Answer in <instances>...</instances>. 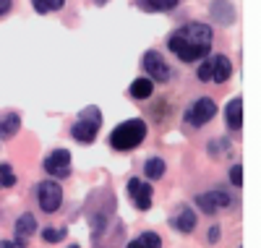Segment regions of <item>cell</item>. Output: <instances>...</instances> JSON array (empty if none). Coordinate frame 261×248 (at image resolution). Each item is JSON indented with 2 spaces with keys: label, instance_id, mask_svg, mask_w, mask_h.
I'll list each match as a JSON object with an SVG mask.
<instances>
[{
  "label": "cell",
  "instance_id": "6da1fadb",
  "mask_svg": "<svg viewBox=\"0 0 261 248\" xmlns=\"http://www.w3.org/2000/svg\"><path fill=\"white\" fill-rule=\"evenodd\" d=\"M212 37L214 32L209 24H186L170 34L167 47L183 63H199L212 53Z\"/></svg>",
  "mask_w": 261,
  "mask_h": 248
},
{
  "label": "cell",
  "instance_id": "7a4b0ae2",
  "mask_svg": "<svg viewBox=\"0 0 261 248\" xmlns=\"http://www.w3.org/2000/svg\"><path fill=\"white\" fill-rule=\"evenodd\" d=\"M113 214H115V193L110 188L94 191L89 196V201H86V219H89V228H92L94 238L107 230Z\"/></svg>",
  "mask_w": 261,
  "mask_h": 248
},
{
  "label": "cell",
  "instance_id": "3957f363",
  "mask_svg": "<svg viewBox=\"0 0 261 248\" xmlns=\"http://www.w3.org/2000/svg\"><path fill=\"white\" fill-rule=\"evenodd\" d=\"M146 123L141 118H134V120H125L120 126H115V131L110 133V139H107V144H110L115 152H134L141 146V141L146 139Z\"/></svg>",
  "mask_w": 261,
  "mask_h": 248
},
{
  "label": "cell",
  "instance_id": "277c9868",
  "mask_svg": "<svg viewBox=\"0 0 261 248\" xmlns=\"http://www.w3.org/2000/svg\"><path fill=\"white\" fill-rule=\"evenodd\" d=\"M99 126H102V112L97 105H89L79 112V120L71 126V136L81 144H92L99 133Z\"/></svg>",
  "mask_w": 261,
  "mask_h": 248
},
{
  "label": "cell",
  "instance_id": "5b68a950",
  "mask_svg": "<svg viewBox=\"0 0 261 248\" xmlns=\"http://www.w3.org/2000/svg\"><path fill=\"white\" fill-rule=\"evenodd\" d=\"M201 81H214V84H225L232 76V63L227 55H206L204 63L196 71Z\"/></svg>",
  "mask_w": 261,
  "mask_h": 248
},
{
  "label": "cell",
  "instance_id": "8992f818",
  "mask_svg": "<svg viewBox=\"0 0 261 248\" xmlns=\"http://www.w3.org/2000/svg\"><path fill=\"white\" fill-rule=\"evenodd\" d=\"M37 201H39V209L45 214H55L63 204V188L58 180H42L37 186Z\"/></svg>",
  "mask_w": 261,
  "mask_h": 248
},
{
  "label": "cell",
  "instance_id": "52a82bcc",
  "mask_svg": "<svg viewBox=\"0 0 261 248\" xmlns=\"http://www.w3.org/2000/svg\"><path fill=\"white\" fill-rule=\"evenodd\" d=\"M214 115H217V105H214V100H212V97H201V100H196V102L186 110L183 120H186V126L201 128V126H206Z\"/></svg>",
  "mask_w": 261,
  "mask_h": 248
},
{
  "label": "cell",
  "instance_id": "ba28073f",
  "mask_svg": "<svg viewBox=\"0 0 261 248\" xmlns=\"http://www.w3.org/2000/svg\"><path fill=\"white\" fill-rule=\"evenodd\" d=\"M141 68L146 71V76L151 79V81H160V84H165V81H170V65L165 63V58L157 53V50H146L144 53V58H141Z\"/></svg>",
  "mask_w": 261,
  "mask_h": 248
},
{
  "label": "cell",
  "instance_id": "9c48e42d",
  "mask_svg": "<svg viewBox=\"0 0 261 248\" xmlns=\"http://www.w3.org/2000/svg\"><path fill=\"white\" fill-rule=\"evenodd\" d=\"M45 172L53 175L55 180H63V178H68L71 175V152L68 149H55L45 157Z\"/></svg>",
  "mask_w": 261,
  "mask_h": 248
},
{
  "label": "cell",
  "instance_id": "30bf717a",
  "mask_svg": "<svg viewBox=\"0 0 261 248\" xmlns=\"http://www.w3.org/2000/svg\"><path fill=\"white\" fill-rule=\"evenodd\" d=\"M193 201H196V207H199L204 214H214V212L230 207L232 199H230V193L222 191V188H212V191H206V193H199Z\"/></svg>",
  "mask_w": 261,
  "mask_h": 248
},
{
  "label": "cell",
  "instance_id": "8fae6325",
  "mask_svg": "<svg viewBox=\"0 0 261 248\" xmlns=\"http://www.w3.org/2000/svg\"><path fill=\"white\" fill-rule=\"evenodd\" d=\"M125 188H128V196H130V201L136 204L139 212H146V209L151 207V193H154L151 183H144V180H139V178H130Z\"/></svg>",
  "mask_w": 261,
  "mask_h": 248
},
{
  "label": "cell",
  "instance_id": "7c38bea8",
  "mask_svg": "<svg viewBox=\"0 0 261 248\" xmlns=\"http://www.w3.org/2000/svg\"><path fill=\"white\" fill-rule=\"evenodd\" d=\"M209 13H212V18H214L220 27H230V24H235V8H232L230 0H212Z\"/></svg>",
  "mask_w": 261,
  "mask_h": 248
},
{
  "label": "cell",
  "instance_id": "4fadbf2b",
  "mask_svg": "<svg viewBox=\"0 0 261 248\" xmlns=\"http://www.w3.org/2000/svg\"><path fill=\"white\" fill-rule=\"evenodd\" d=\"M225 120L232 131H241L243 128V97H232L225 107Z\"/></svg>",
  "mask_w": 261,
  "mask_h": 248
},
{
  "label": "cell",
  "instance_id": "5bb4252c",
  "mask_svg": "<svg viewBox=\"0 0 261 248\" xmlns=\"http://www.w3.org/2000/svg\"><path fill=\"white\" fill-rule=\"evenodd\" d=\"M170 225H172L175 230H180L183 235H191V233L196 230V212H193L191 207H180L178 217L170 219Z\"/></svg>",
  "mask_w": 261,
  "mask_h": 248
},
{
  "label": "cell",
  "instance_id": "9a60e30c",
  "mask_svg": "<svg viewBox=\"0 0 261 248\" xmlns=\"http://www.w3.org/2000/svg\"><path fill=\"white\" fill-rule=\"evenodd\" d=\"M21 128V115L18 112H8L6 118H0V139H13Z\"/></svg>",
  "mask_w": 261,
  "mask_h": 248
},
{
  "label": "cell",
  "instance_id": "2e32d148",
  "mask_svg": "<svg viewBox=\"0 0 261 248\" xmlns=\"http://www.w3.org/2000/svg\"><path fill=\"white\" fill-rule=\"evenodd\" d=\"M151 94H154V81H151L149 76H141V79H136L134 84H130V97L134 100H146Z\"/></svg>",
  "mask_w": 261,
  "mask_h": 248
},
{
  "label": "cell",
  "instance_id": "e0dca14e",
  "mask_svg": "<svg viewBox=\"0 0 261 248\" xmlns=\"http://www.w3.org/2000/svg\"><path fill=\"white\" fill-rule=\"evenodd\" d=\"M178 6V0H139V8L146 13H165Z\"/></svg>",
  "mask_w": 261,
  "mask_h": 248
},
{
  "label": "cell",
  "instance_id": "ac0fdd59",
  "mask_svg": "<svg viewBox=\"0 0 261 248\" xmlns=\"http://www.w3.org/2000/svg\"><path fill=\"white\" fill-rule=\"evenodd\" d=\"M37 230V217L32 212H24L18 219H16V235H24V238H32Z\"/></svg>",
  "mask_w": 261,
  "mask_h": 248
},
{
  "label": "cell",
  "instance_id": "d6986e66",
  "mask_svg": "<svg viewBox=\"0 0 261 248\" xmlns=\"http://www.w3.org/2000/svg\"><path fill=\"white\" fill-rule=\"evenodd\" d=\"M165 170H167V165H165L162 157H149L146 165H144V175H146L149 180H160V178L165 175Z\"/></svg>",
  "mask_w": 261,
  "mask_h": 248
},
{
  "label": "cell",
  "instance_id": "ffe728a7",
  "mask_svg": "<svg viewBox=\"0 0 261 248\" xmlns=\"http://www.w3.org/2000/svg\"><path fill=\"white\" fill-rule=\"evenodd\" d=\"M16 186V172L8 162H0V188H13Z\"/></svg>",
  "mask_w": 261,
  "mask_h": 248
},
{
  "label": "cell",
  "instance_id": "44dd1931",
  "mask_svg": "<svg viewBox=\"0 0 261 248\" xmlns=\"http://www.w3.org/2000/svg\"><path fill=\"white\" fill-rule=\"evenodd\" d=\"M39 235H42V240H45V243H60L65 238V230L63 228H45Z\"/></svg>",
  "mask_w": 261,
  "mask_h": 248
},
{
  "label": "cell",
  "instance_id": "7402d4cb",
  "mask_svg": "<svg viewBox=\"0 0 261 248\" xmlns=\"http://www.w3.org/2000/svg\"><path fill=\"white\" fill-rule=\"evenodd\" d=\"M230 183H232L235 188L243 186V165H232V167H230Z\"/></svg>",
  "mask_w": 261,
  "mask_h": 248
},
{
  "label": "cell",
  "instance_id": "603a6c76",
  "mask_svg": "<svg viewBox=\"0 0 261 248\" xmlns=\"http://www.w3.org/2000/svg\"><path fill=\"white\" fill-rule=\"evenodd\" d=\"M141 240H144L149 248H162V238H160L157 233H151V230H146V233L141 235Z\"/></svg>",
  "mask_w": 261,
  "mask_h": 248
},
{
  "label": "cell",
  "instance_id": "cb8c5ba5",
  "mask_svg": "<svg viewBox=\"0 0 261 248\" xmlns=\"http://www.w3.org/2000/svg\"><path fill=\"white\" fill-rule=\"evenodd\" d=\"M45 6H47V11H60L65 6V0H45Z\"/></svg>",
  "mask_w": 261,
  "mask_h": 248
},
{
  "label": "cell",
  "instance_id": "d4e9b609",
  "mask_svg": "<svg viewBox=\"0 0 261 248\" xmlns=\"http://www.w3.org/2000/svg\"><path fill=\"white\" fill-rule=\"evenodd\" d=\"M220 235H222V233H220V228H217V225H212L206 238H209V243H217V240H220Z\"/></svg>",
  "mask_w": 261,
  "mask_h": 248
},
{
  "label": "cell",
  "instance_id": "484cf974",
  "mask_svg": "<svg viewBox=\"0 0 261 248\" xmlns=\"http://www.w3.org/2000/svg\"><path fill=\"white\" fill-rule=\"evenodd\" d=\"M32 6L37 13H47V6H45V0H32Z\"/></svg>",
  "mask_w": 261,
  "mask_h": 248
},
{
  "label": "cell",
  "instance_id": "4316f807",
  "mask_svg": "<svg viewBox=\"0 0 261 248\" xmlns=\"http://www.w3.org/2000/svg\"><path fill=\"white\" fill-rule=\"evenodd\" d=\"M11 6H13V0H0V16L8 13V11H11Z\"/></svg>",
  "mask_w": 261,
  "mask_h": 248
},
{
  "label": "cell",
  "instance_id": "83f0119b",
  "mask_svg": "<svg viewBox=\"0 0 261 248\" xmlns=\"http://www.w3.org/2000/svg\"><path fill=\"white\" fill-rule=\"evenodd\" d=\"M125 248H149V245H146V243H144L141 238H136V240H130V243H128Z\"/></svg>",
  "mask_w": 261,
  "mask_h": 248
},
{
  "label": "cell",
  "instance_id": "f1b7e54d",
  "mask_svg": "<svg viewBox=\"0 0 261 248\" xmlns=\"http://www.w3.org/2000/svg\"><path fill=\"white\" fill-rule=\"evenodd\" d=\"M27 243H29V238H24V235H16V248H27Z\"/></svg>",
  "mask_w": 261,
  "mask_h": 248
},
{
  "label": "cell",
  "instance_id": "f546056e",
  "mask_svg": "<svg viewBox=\"0 0 261 248\" xmlns=\"http://www.w3.org/2000/svg\"><path fill=\"white\" fill-rule=\"evenodd\" d=\"M0 248H16L11 240H0Z\"/></svg>",
  "mask_w": 261,
  "mask_h": 248
},
{
  "label": "cell",
  "instance_id": "4dcf8cb0",
  "mask_svg": "<svg viewBox=\"0 0 261 248\" xmlns=\"http://www.w3.org/2000/svg\"><path fill=\"white\" fill-rule=\"evenodd\" d=\"M94 3H97V6H105V3H107V0H94Z\"/></svg>",
  "mask_w": 261,
  "mask_h": 248
},
{
  "label": "cell",
  "instance_id": "1f68e13d",
  "mask_svg": "<svg viewBox=\"0 0 261 248\" xmlns=\"http://www.w3.org/2000/svg\"><path fill=\"white\" fill-rule=\"evenodd\" d=\"M68 248H81V245H76V243H73V245H68Z\"/></svg>",
  "mask_w": 261,
  "mask_h": 248
}]
</instances>
